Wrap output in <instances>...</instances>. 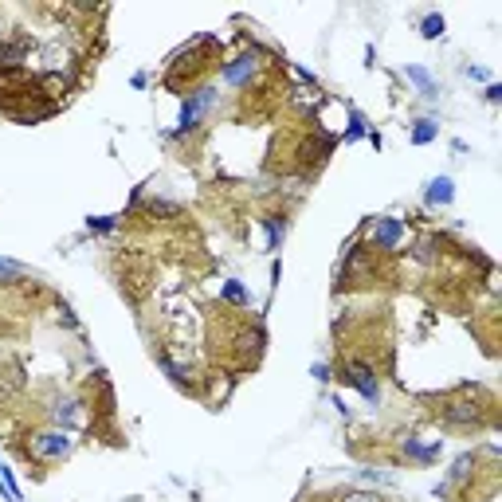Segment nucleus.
I'll use <instances>...</instances> for the list:
<instances>
[{"mask_svg": "<svg viewBox=\"0 0 502 502\" xmlns=\"http://www.w3.org/2000/svg\"><path fill=\"white\" fill-rule=\"evenodd\" d=\"M310 373H314V381H330V365H322V361H318V365L310 369Z\"/></svg>", "mask_w": 502, "mask_h": 502, "instance_id": "5701e85b", "label": "nucleus"}, {"mask_svg": "<svg viewBox=\"0 0 502 502\" xmlns=\"http://www.w3.org/2000/svg\"><path fill=\"white\" fill-rule=\"evenodd\" d=\"M463 75H467V79H479V83H491V75H486L483 67H463Z\"/></svg>", "mask_w": 502, "mask_h": 502, "instance_id": "412c9836", "label": "nucleus"}, {"mask_svg": "<svg viewBox=\"0 0 502 502\" xmlns=\"http://www.w3.org/2000/svg\"><path fill=\"white\" fill-rule=\"evenodd\" d=\"M341 381L353 384V389H358L361 397L369 400V404H377V400H381V381H377L373 365H365V361H346V369H341Z\"/></svg>", "mask_w": 502, "mask_h": 502, "instance_id": "f03ea898", "label": "nucleus"}, {"mask_svg": "<svg viewBox=\"0 0 502 502\" xmlns=\"http://www.w3.org/2000/svg\"><path fill=\"white\" fill-rule=\"evenodd\" d=\"M71 435L67 432H40V435H32V451L40 455V460H67L71 455Z\"/></svg>", "mask_w": 502, "mask_h": 502, "instance_id": "7ed1b4c3", "label": "nucleus"}, {"mask_svg": "<svg viewBox=\"0 0 502 502\" xmlns=\"http://www.w3.org/2000/svg\"><path fill=\"white\" fill-rule=\"evenodd\" d=\"M28 267L24 263H16V259H4L0 256V283H8V279H20V275H24Z\"/></svg>", "mask_w": 502, "mask_h": 502, "instance_id": "f3484780", "label": "nucleus"}, {"mask_svg": "<svg viewBox=\"0 0 502 502\" xmlns=\"http://www.w3.org/2000/svg\"><path fill=\"white\" fill-rule=\"evenodd\" d=\"M428 200H432V205H451V200H455V181L451 177H432L428 181Z\"/></svg>", "mask_w": 502, "mask_h": 502, "instance_id": "6e6552de", "label": "nucleus"}, {"mask_svg": "<svg viewBox=\"0 0 502 502\" xmlns=\"http://www.w3.org/2000/svg\"><path fill=\"white\" fill-rule=\"evenodd\" d=\"M220 75H224V83H228V86H247V83H251V75H256V55L247 52V55H239V59L224 63Z\"/></svg>", "mask_w": 502, "mask_h": 502, "instance_id": "423d86ee", "label": "nucleus"}, {"mask_svg": "<svg viewBox=\"0 0 502 502\" xmlns=\"http://www.w3.org/2000/svg\"><path fill=\"white\" fill-rule=\"evenodd\" d=\"M338 502H381V498H377V494H369V491H341Z\"/></svg>", "mask_w": 502, "mask_h": 502, "instance_id": "6ab92c4d", "label": "nucleus"}, {"mask_svg": "<svg viewBox=\"0 0 502 502\" xmlns=\"http://www.w3.org/2000/svg\"><path fill=\"white\" fill-rule=\"evenodd\" d=\"M400 239H404V224H400L397 216H381V220L373 224V247L377 251H392Z\"/></svg>", "mask_w": 502, "mask_h": 502, "instance_id": "39448f33", "label": "nucleus"}, {"mask_svg": "<svg viewBox=\"0 0 502 502\" xmlns=\"http://www.w3.org/2000/svg\"><path fill=\"white\" fill-rule=\"evenodd\" d=\"M216 103V86H200V91H193L181 103V122H177V130H173V137H181V134H188V130H196V122L205 118V110Z\"/></svg>", "mask_w": 502, "mask_h": 502, "instance_id": "f257e3e1", "label": "nucleus"}, {"mask_svg": "<svg viewBox=\"0 0 502 502\" xmlns=\"http://www.w3.org/2000/svg\"><path fill=\"white\" fill-rule=\"evenodd\" d=\"M435 134H440L435 118H420L416 130H412V142H416V145H428V142H435Z\"/></svg>", "mask_w": 502, "mask_h": 502, "instance_id": "ddd939ff", "label": "nucleus"}, {"mask_svg": "<svg viewBox=\"0 0 502 502\" xmlns=\"http://www.w3.org/2000/svg\"><path fill=\"white\" fill-rule=\"evenodd\" d=\"M443 28H447V24H443V16H440V12H428V16L420 20V35H424V40H440V35H443Z\"/></svg>", "mask_w": 502, "mask_h": 502, "instance_id": "f8f14e48", "label": "nucleus"}, {"mask_svg": "<svg viewBox=\"0 0 502 502\" xmlns=\"http://www.w3.org/2000/svg\"><path fill=\"white\" fill-rule=\"evenodd\" d=\"M86 228H91V232H114V228H118V220H114V216H91Z\"/></svg>", "mask_w": 502, "mask_h": 502, "instance_id": "a211bd4d", "label": "nucleus"}, {"mask_svg": "<svg viewBox=\"0 0 502 502\" xmlns=\"http://www.w3.org/2000/svg\"><path fill=\"white\" fill-rule=\"evenodd\" d=\"M404 79H412V83H416L420 91H424V98H432V103L440 98V86H435V79L428 75L424 67H404Z\"/></svg>", "mask_w": 502, "mask_h": 502, "instance_id": "1a4fd4ad", "label": "nucleus"}, {"mask_svg": "<svg viewBox=\"0 0 502 502\" xmlns=\"http://www.w3.org/2000/svg\"><path fill=\"white\" fill-rule=\"evenodd\" d=\"M161 369H165V373H169V377H173V381H185V369H181V365H177V361H169V358H161Z\"/></svg>", "mask_w": 502, "mask_h": 502, "instance_id": "aec40b11", "label": "nucleus"}, {"mask_svg": "<svg viewBox=\"0 0 502 502\" xmlns=\"http://www.w3.org/2000/svg\"><path fill=\"white\" fill-rule=\"evenodd\" d=\"M471 467H475V455H471V451H463L460 460H455V467H451L447 483H460V479H467V475H471Z\"/></svg>", "mask_w": 502, "mask_h": 502, "instance_id": "2eb2a0df", "label": "nucleus"}, {"mask_svg": "<svg viewBox=\"0 0 502 502\" xmlns=\"http://www.w3.org/2000/svg\"><path fill=\"white\" fill-rule=\"evenodd\" d=\"M263 228H267V247H271V251H279L283 236H287V224H283V216H267Z\"/></svg>", "mask_w": 502, "mask_h": 502, "instance_id": "9b49d317", "label": "nucleus"}, {"mask_svg": "<svg viewBox=\"0 0 502 502\" xmlns=\"http://www.w3.org/2000/svg\"><path fill=\"white\" fill-rule=\"evenodd\" d=\"M486 103H502V86L498 83H486Z\"/></svg>", "mask_w": 502, "mask_h": 502, "instance_id": "4be33fe9", "label": "nucleus"}, {"mask_svg": "<svg viewBox=\"0 0 502 502\" xmlns=\"http://www.w3.org/2000/svg\"><path fill=\"white\" fill-rule=\"evenodd\" d=\"M55 424H59V432L79 424V400H59L55 404Z\"/></svg>", "mask_w": 502, "mask_h": 502, "instance_id": "9d476101", "label": "nucleus"}, {"mask_svg": "<svg viewBox=\"0 0 502 502\" xmlns=\"http://www.w3.org/2000/svg\"><path fill=\"white\" fill-rule=\"evenodd\" d=\"M400 447H404V455H409V460H416V463H432V460H440L443 443H440V440H432V443H420V440H404V443H400Z\"/></svg>", "mask_w": 502, "mask_h": 502, "instance_id": "0eeeda50", "label": "nucleus"}, {"mask_svg": "<svg viewBox=\"0 0 502 502\" xmlns=\"http://www.w3.org/2000/svg\"><path fill=\"white\" fill-rule=\"evenodd\" d=\"M358 137H369V126H365V118H361L358 110L349 114V130H346V142H358Z\"/></svg>", "mask_w": 502, "mask_h": 502, "instance_id": "dca6fc26", "label": "nucleus"}, {"mask_svg": "<svg viewBox=\"0 0 502 502\" xmlns=\"http://www.w3.org/2000/svg\"><path fill=\"white\" fill-rule=\"evenodd\" d=\"M440 416H443V424H447V428H483L479 409H475V404H467V400H451Z\"/></svg>", "mask_w": 502, "mask_h": 502, "instance_id": "20e7f679", "label": "nucleus"}, {"mask_svg": "<svg viewBox=\"0 0 502 502\" xmlns=\"http://www.w3.org/2000/svg\"><path fill=\"white\" fill-rule=\"evenodd\" d=\"M220 298H228V302H236V307H247V302H251V295H247V287L244 283H224V290H220Z\"/></svg>", "mask_w": 502, "mask_h": 502, "instance_id": "4468645a", "label": "nucleus"}]
</instances>
